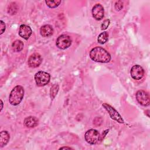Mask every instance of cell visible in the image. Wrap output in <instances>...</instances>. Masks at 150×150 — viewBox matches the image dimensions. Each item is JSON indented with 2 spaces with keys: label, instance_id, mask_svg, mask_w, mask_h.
Listing matches in <instances>:
<instances>
[{
  "label": "cell",
  "instance_id": "obj_13",
  "mask_svg": "<svg viewBox=\"0 0 150 150\" xmlns=\"http://www.w3.org/2000/svg\"><path fill=\"white\" fill-rule=\"evenodd\" d=\"M38 120L35 117L29 116L26 117L24 120V124L26 127L28 128H33L38 125Z\"/></svg>",
  "mask_w": 150,
  "mask_h": 150
},
{
  "label": "cell",
  "instance_id": "obj_23",
  "mask_svg": "<svg viewBox=\"0 0 150 150\" xmlns=\"http://www.w3.org/2000/svg\"><path fill=\"white\" fill-rule=\"evenodd\" d=\"M72 149L70 147H67V146H64V147H61L59 148V149Z\"/></svg>",
  "mask_w": 150,
  "mask_h": 150
},
{
  "label": "cell",
  "instance_id": "obj_6",
  "mask_svg": "<svg viewBox=\"0 0 150 150\" xmlns=\"http://www.w3.org/2000/svg\"><path fill=\"white\" fill-rule=\"evenodd\" d=\"M103 106L108 111V112L109 113V114L110 115V117L112 120L117 121L119 123H122H122L124 122V121L122 117L121 116V115L112 106H111L110 105H109L108 104H106V103L103 104Z\"/></svg>",
  "mask_w": 150,
  "mask_h": 150
},
{
  "label": "cell",
  "instance_id": "obj_14",
  "mask_svg": "<svg viewBox=\"0 0 150 150\" xmlns=\"http://www.w3.org/2000/svg\"><path fill=\"white\" fill-rule=\"evenodd\" d=\"M10 138V135L6 131H2L0 133V146L2 148L5 146Z\"/></svg>",
  "mask_w": 150,
  "mask_h": 150
},
{
  "label": "cell",
  "instance_id": "obj_21",
  "mask_svg": "<svg viewBox=\"0 0 150 150\" xmlns=\"http://www.w3.org/2000/svg\"><path fill=\"white\" fill-rule=\"evenodd\" d=\"M110 21L109 19H106V20H105V21L103 22V23H102V25H101V30H105V29H106L108 27V26H109V25H110Z\"/></svg>",
  "mask_w": 150,
  "mask_h": 150
},
{
  "label": "cell",
  "instance_id": "obj_22",
  "mask_svg": "<svg viewBox=\"0 0 150 150\" xmlns=\"http://www.w3.org/2000/svg\"><path fill=\"white\" fill-rule=\"evenodd\" d=\"M0 23H0V26H1V28H0V34L2 35V34L4 32V31L5 30V28H6V26H5V23H4L2 21H1Z\"/></svg>",
  "mask_w": 150,
  "mask_h": 150
},
{
  "label": "cell",
  "instance_id": "obj_18",
  "mask_svg": "<svg viewBox=\"0 0 150 150\" xmlns=\"http://www.w3.org/2000/svg\"><path fill=\"white\" fill-rule=\"evenodd\" d=\"M18 11V6L15 2H12L8 6V12L11 15H15Z\"/></svg>",
  "mask_w": 150,
  "mask_h": 150
},
{
  "label": "cell",
  "instance_id": "obj_8",
  "mask_svg": "<svg viewBox=\"0 0 150 150\" xmlns=\"http://www.w3.org/2000/svg\"><path fill=\"white\" fill-rule=\"evenodd\" d=\"M42 62V58L41 56L38 53H33L29 56L28 60V64L29 67L35 68L38 67Z\"/></svg>",
  "mask_w": 150,
  "mask_h": 150
},
{
  "label": "cell",
  "instance_id": "obj_4",
  "mask_svg": "<svg viewBox=\"0 0 150 150\" xmlns=\"http://www.w3.org/2000/svg\"><path fill=\"white\" fill-rule=\"evenodd\" d=\"M85 140L90 144H96L98 142L100 139L99 132L94 129L88 130L84 135Z\"/></svg>",
  "mask_w": 150,
  "mask_h": 150
},
{
  "label": "cell",
  "instance_id": "obj_3",
  "mask_svg": "<svg viewBox=\"0 0 150 150\" xmlns=\"http://www.w3.org/2000/svg\"><path fill=\"white\" fill-rule=\"evenodd\" d=\"M50 74L43 71H39L35 75V82L38 86L40 87L45 86L50 81Z\"/></svg>",
  "mask_w": 150,
  "mask_h": 150
},
{
  "label": "cell",
  "instance_id": "obj_20",
  "mask_svg": "<svg viewBox=\"0 0 150 150\" xmlns=\"http://www.w3.org/2000/svg\"><path fill=\"white\" fill-rule=\"evenodd\" d=\"M123 7V3L121 1H118L115 2V8L117 11H120Z\"/></svg>",
  "mask_w": 150,
  "mask_h": 150
},
{
  "label": "cell",
  "instance_id": "obj_24",
  "mask_svg": "<svg viewBox=\"0 0 150 150\" xmlns=\"http://www.w3.org/2000/svg\"><path fill=\"white\" fill-rule=\"evenodd\" d=\"M1 110H0V111H2V108H3V102H2V101L1 100Z\"/></svg>",
  "mask_w": 150,
  "mask_h": 150
},
{
  "label": "cell",
  "instance_id": "obj_12",
  "mask_svg": "<svg viewBox=\"0 0 150 150\" xmlns=\"http://www.w3.org/2000/svg\"><path fill=\"white\" fill-rule=\"evenodd\" d=\"M53 33V27L50 25H45L42 26L40 29V33L43 37H48L51 36Z\"/></svg>",
  "mask_w": 150,
  "mask_h": 150
},
{
  "label": "cell",
  "instance_id": "obj_2",
  "mask_svg": "<svg viewBox=\"0 0 150 150\" xmlns=\"http://www.w3.org/2000/svg\"><path fill=\"white\" fill-rule=\"evenodd\" d=\"M24 96V88L21 86H15L11 91L9 97V101L12 105H17L21 103Z\"/></svg>",
  "mask_w": 150,
  "mask_h": 150
},
{
  "label": "cell",
  "instance_id": "obj_9",
  "mask_svg": "<svg viewBox=\"0 0 150 150\" xmlns=\"http://www.w3.org/2000/svg\"><path fill=\"white\" fill-rule=\"evenodd\" d=\"M131 76L134 80L141 79L144 74V70L143 68L139 65H134L131 69Z\"/></svg>",
  "mask_w": 150,
  "mask_h": 150
},
{
  "label": "cell",
  "instance_id": "obj_19",
  "mask_svg": "<svg viewBox=\"0 0 150 150\" xmlns=\"http://www.w3.org/2000/svg\"><path fill=\"white\" fill-rule=\"evenodd\" d=\"M59 91V86L56 84H53L51 88H50V97L52 99H53L55 96H56L57 92Z\"/></svg>",
  "mask_w": 150,
  "mask_h": 150
},
{
  "label": "cell",
  "instance_id": "obj_15",
  "mask_svg": "<svg viewBox=\"0 0 150 150\" xmlns=\"http://www.w3.org/2000/svg\"><path fill=\"white\" fill-rule=\"evenodd\" d=\"M23 43L20 40H15L12 44V47L14 52H21L23 48Z\"/></svg>",
  "mask_w": 150,
  "mask_h": 150
},
{
  "label": "cell",
  "instance_id": "obj_11",
  "mask_svg": "<svg viewBox=\"0 0 150 150\" xmlns=\"http://www.w3.org/2000/svg\"><path fill=\"white\" fill-rule=\"evenodd\" d=\"M32 30L30 26L26 25H21L19 30V35L25 40H28L31 36Z\"/></svg>",
  "mask_w": 150,
  "mask_h": 150
},
{
  "label": "cell",
  "instance_id": "obj_5",
  "mask_svg": "<svg viewBox=\"0 0 150 150\" xmlns=\"http://www.w3.org/2000/svg\"><path fill=\"white\" fill-rule=\"evenodd\" d=\"M71 44V38L66 35H62L59 36L56 42L57 47L60 49H66L70 47Z\"/></svg>",
  "mask_w": 150,
  "mask_h": 150
},
{
  "label": "cell",
  "instance_id": "obj_10",
  "mask_svg": "<svg viewBox=\"0 0 150 150\" xmlns=\"http://www.w3.org/2000/svg\"><path fill=\"white\" fill-rule=\"evenodd\" d=\"M91 12L94 18L97 21H100L104 17V8L100 4H96L93 7Z\"/></svg>",
  "mask_w": 150,
  "mask_h": 150
},
{
  "label": "cell",
  "instance_id": "obj_1",
  "mask_svg": "<svg viewBox=\"0 0 150 150\" xmlns=\"http://www.w3.org/2000/svg\"><path fill=\"white\" fill-rule=\"evenodd\" d=\"M90 57L94 62L108 63L111 60L110 53L101 47H95L90 52Z\"/></svg>",
  "mask_w": 150,
  "mask_h": 150
},
{
  "label": "cell",
  "instance_id": "obj_16",
  "mask_svg": "<svg viewBox=\"0 0 150 150\" xmlns=\"http://www.w3.org/2000/svg\"><path fill=\"white\" fill-rule=\"evenodd\" d=\"M108 33L107 32H103L101 33L97 38V41L100 44H104L108 40Z\"/></svg>",
  "mask_w": 150,
  "mask_h": 150
},
{
  "label": "cell",
  "instance_id": "obj_7",
  "mask_svg": "<svg viewBox=\"0 0 150 150\" xmlns=\"http://www.w3.org/2000/svg\"><path fill=\"white\" fill-rule=\"evenodd\" d=\"M136 98L138 102L143 106H148L149 105L150 100L149 94L144 90H139L137 92Z\"/></svg>",
  "mask_w": 150,
  "mask_h": 150
},
{
  "label": "cell",
  "instance_id": "obj_17",
  "mask_svg": "<svg viewBox=\"0 0 150 150\" xmlns=\"http://www.w3.org/2000/svg\"><path fill=\"white\" fill-rule=\"evenodd\" d=\"M45 3L49 8H54L60 5V4L61 3V1L60 0H59V1L47 0V1H45Z\"/></svg>",
  "mask_w": 150,
  "mask_h": 150
}]
</instances>
